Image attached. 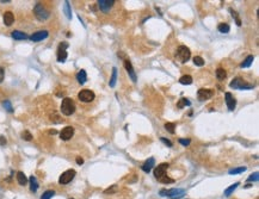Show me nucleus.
I'll list each match as a JSON object with an SVG mask.
<instances>
[{"label":"nucleus","instance_id":"nucleus-1","mask_svg":"<svg viewBox=\"0 0 259 199\" xmlns=\"http://www.w3.org/2000/svg\"><path fill=\"white\" fill-rule=\"evenodd\" d=\"M176 57H177V60L180 63H186L189 60H190V57H191L190 49H189L187 47H185V45H180L177 49V51H176Z\"/></svg>","mask_w":259,"mask_h":199},{"label":"nucleus","instance_id":"nucleus-2","mask_svg":"<svg viewBox=\"0 0 259 199\" xmlns=\"http://www.w3.org/2000/svg\"><path fill=\"white\" fill-rule=\"evenodd\" d=\"M61 112L65 116H71L75 112V104L73 102V99L63 98V100L61 103Z\"/></svg>","mask_w":259,"mask_h":199},{"label":"nucleus","instance_id":"nucleus-3","mask_svg":"<svg viewBox=\"0 0 259 199\" xmlns=\"http://www.w3.org/2000/svg\"><path fill=\"white\" fill-rule=\"evenodd\" d=\"M34 14H35V17L38 19V21L44 22V21H47V19L49 18L50 12H49L42 4H36V6L34 7Z\"/></svg>","mask_w":259,"mask_h":199},{"label":"nucleus","instance_id":"nucleus-4","mask_svg":"<svg viewBox=\"0 0 259 199\" xmlns=\"http://www.w3.org/2000/svg\"><path fill=\"white\" fill-rule=\"evenodd\" d=\"M184 194H185L184 188H171V190H168V191H165V190L160 191V196H167L171 199H179Z\"/></svg>","mask_w":259,"mask_h":199},{"label":"nucleus","instance_id":"nucleus-5","mask_svg":"<svg viewBox=\"0 0 259 199\" xmlns=\"http://www.w3.org/2000/svg\"><path fill=\"white\" fill-rule=\"evenodd\" d=\"M74 176H75V171L74 169H68V171H66L61 174V176H60V179H59V184L60 185H67L73 180Z\"/></svg>","mask_w":259,"mask_h":199},{"label":"nucleus","instance_id":"nucleus-6","mask_svg":"<svg viewBox=\"0 0 259 199\" xmlns=\"http://www.w3.org/2000/svg\"><path fill=\"white\" fill-rule=\"evenodd\" d=\"M229 86L232 87V88H236V89H252L253 88V86L252 85H248V84H246L241 78H235L233 81H231V84H229Z\"/></svg>","mask_w":259,"mask_h":199},{"label":"nucleus","instance_id":"nucleus-7","mask_svg":"<svg viewBox=\"0 0 259 199\" xmlns=\"http://www.w3.org/2000/svg\"><path fill=\"white\" fill-rule=\"evenodd\" d=\"M78 98H79V100L83 103H91L96 98V94L92 91H90V89H83V91L79 92Z\"/></svg>","mask_w":259,"mask_h":199},{"label":"nucleus","instance_id":"nucleus-8","mask_svg":"<svg viewBox=\"0 0 259 199\" xmlns=\"http://www.w3.org/2000/svg\"><path fill=\"white\" fill-rule=\"evenodd\" d=\"M68 48V43L67 42H62L60 43L59 48H57V61L59 62H65L67 58V50L66 49Z\"/></svg>","mask_w":259,"mask_h":199},{"label":"nucleus","instance_id":"nucleus-9","mask_svg":"<svg viewBox=\"0 0 259 199\" xmlns=\"http://www.w3.org/2000/svg\"><path fill=\"white\" fill-rule=\"evenodd\" d=\"M213 95H214V91L208 89V88H200V89H198V92H197L198 100H201V102L208 100V99L213 98Z\"/></svg>","mask_w":259,"mask_h":199},{"label":"nucleus","instance_id":"nucleus-10","mask_svg":"<svg viewBox=\"0 0 259 199\" xmlns=\"http://www.w3.org/2000/svg\"><path fill=\"white\" fill-rule=\"evenodd\" d=\"M48 36H49V32L47 30H39V31H36L35 34H32L29 38H30V41H32V42H39V41L45 39Z\"/></svg>","mask_w":259,"mask_h":199},{"label":"nucleus","instance_id":"nucleus-11","mask_svg":"<svg viewBox=\"0 0 259 199\" xmlns=\"http://www.w3.org/2000/svg\"><path fill=\"white\" fill-rule=\"evenodd\" d=\"M73 135H74V128L66 126L61 130V132H60V138H61L62 141H68L73 137Z\"/></svg>","mask_w":259,"mask_h":199},{"label":"nucleus","instance_id":"nucleus-12","mask_svg":"<svg viewBox=\"0 0 259 199\" xmlns=\"http://www.w3.org/2000/svg\"><path fill=\"white\" fill-rule=\"evenodd\" d=\"M168 163H166V162H164V163H160V165H158V167L154 169V176L158 179H161L164 175H166V171H167V168H168Z\"/></svg>","mask_w":259,"mask_h":199},{"label":"nucleus","instance_id":"nucleus-13","mask_svg":"<svg viewBox=\"0 0 259 199\" xmlns=\"http://www.w3.org/2000/svg\"><path fill=\"white\" fill-rule=\"evenodd\" d=\"M98 6L101 8V11H103L104 13L110 11V8L115 5V0H98Z\"/></svg>","mask_w":259,"mask_h":199},{"label":"nucleus","instance_id":"nucleus-14","mask_svg":"<svg viewBox=\"0 0 259 199\" xmlns=\"http://www.w3.org/2000/svg\"><path fill=\"white\" fill-rule=\"evenodd\" d=\"M225 98H226L227 107L229 108V111H234V110H235V106H236V100H235V98L232 95L231 92H227V93L225 94Z\"/></svg>","mask_w":259,"mask_h":199},{"label":"nucleus","instance_id":"nucleus-15","mask_svg":"<svg viewBox=\"0 0 259 199\" xmlns=\"http://www.w3.org/2000/svg\"><path fill=\"white\" fill-rule=\"evenodd\" d=\"M124 67H125V69H127V72H128V74H129V76H130V79L133 80V82H136V80H137L136 74H135V72H134V68H133L132 62L129 61L128 58L124 60Z\"/></svg>","mask_w":259,"mask_h":199},{"label":"nucleus","instance_id":"nucleus-16","mask_svg":"<svg viewBox=\"0 0 259 199\" xmlns=\"http://www.w3.org/2000/svg\"><path fill=\"white\" fill-rule=\"evenodd\" d=\"M14 23V16L11 11H6L4 13V24L6 26H11Z\"/></svg>","mask_w":259,"mask_h":199},{"label":"nucleus","instance_id":"nucleus-17","mask_svg":"<svg viewBox=\"0 0 259 199\" xmlns=\"http://www.w3.org/2000/svg\"><path fill=\"white\" fill-rule=\"evenodd\" d=\"M154 165H155V160L153 157H149L148 160L142 165V171L146 172V173H149L152 171V168L154 167Z\"/></svg>","mask_w":259,"mask_h":199},{"label":"nucleus","instance_id":"nucleus-18","mask_svg":"<svg viewBox=\"0 0 259 199\" xmlns=\"http://www.w3.org/2000/svg\"><path fill=\"white\" fill-rule=\"evenodd\" d=\"M11 36H12V38L16 39V41H23V39L29 38V36L25 32H22V31H19V30H14V31L11 34Z\"/></svg>","mask_w":259,"mask_h":199},{"label":"nucleus","instance_id":"nucleus-19","mask_svg":"<svg viewBox=\"0 0 259 199\" xmlns=\"http://www.w3.org/2000/svg\"><path fill=\"white\" fill-rule=\"evenodd\" d=\"M76 80H78V82L80 84V85H84L87 81V74H86V72L84 71V69H81V71L78 72V74H76Z\"/></svg>","mask_w":259,"mask_h":199},{"label":"nucleus","instance_id":"nucleus-20","mask_svg":"<svg viewBox=\"0 0 259 199\" xmlns=\"http://www.w3.org/2000/svg\"><path fill=\"white\" fill-rule=\"evenodd\" d=\"M17 180H18V184L22 185V186H25L28 184V178L25 176V174L23 172H18L17 173Z\"/></svg>","mask_w":259,"mask_h":199},{"label":"nucleus","instance_id":"nucleus-21","mask_svg":"<svg viewBox=\"0 0 259 199\" xmlns=\"http://www.w3.org/2000/svg\"><path fill=\"white\" fill-rule=\"evenodd\" d=\"M29 181H30V190H31L32 192H36V191L38 190L37 179H36L34 175H31V176H30V179H29Z\"/></svg>","mask_w":259,"mask_h":199},{"label":"nucleus","instance_id":"nucleus-22","mask_svg":"<svg viewBox=\"0 0 259 199\" xmlns=\"http://www.w3.org/2000/svg\"><path fill=\"white\" fill-rule=\"evenodd\" d=\"M116 81H117V68L114 67L112 68L111 79H110V81H109V85H110V87H115L116 86Z\"/></svg>","mask_w":259,"mask_h":199},{"label":"nucleus","instance_id":"nucleus-23","mask_svg":"<svg viewBox=\"0 0 259 199\" xmlns=\"http://www.w3.org/2000/svg\"><path fill=\"white\" fill-rule=\"evenodd\" d=\"M217 30H218V31H220L221 34H228V32L231 31V26L228 25V24H226V23H221V24H218Z\"/></svg>","mask_w":259,"mask_h":199},{"label":"nucleus","instance_id":"nucleus-24","mask_svg":"<svg viewBox=\"0 0 259 199\" xmlns=\"http://www.w3.org/2000/svg\"><path fill=\"white\" fill-rule=\"evenodd\" d=\"M192 76L191 75H183L180 79H179V82L182 85H191L192 84Z\"/></svg>","mask_w":259,"mask_h":199},{"label":"nucleus","instance_id":"nucleus-25","mask_svg":"<svg viewBox=\"0 0 259 199\" xmlns=\"http://www.w3.org/2000/svg\"><path fill=\"white\" fill-rule=\"evenodd\" d=\"M253 60H254V56H253V55H248V56L244 60V62L241 63V68H248V67H250V66L252 65Z\"/></svg>","mask_w":259,"mask_h":199},{"label":"nucleus","instance_id":"nucleus-26","mask_svg":"<svg viewBox=\"0 0 259 199\" xmlns=\"http://www.w3.org/2000/svg\"><path fill=\"white\" fill-rule=\"evenodd\" d=\"M239 184H240V183H235V184L231 185V186L228 187V188H226V190H225V196H226V197H229V196H231V194H232V193H233V192H234V191L236 190V188H238Z\"/></svg>","mask_w":259,"mask_h":199},{"label":"nucleus","instance_id":"nucleus-27","mask_svg":"<svg viewBox=\"0 0 259 199\" xmlns=\"http://www.w3.org/2000/svg\"><path fill=\"white\" fill-rule=\"evenodd\" d=\"M226 76H227V72L223 68H217L216 69V78L218 79V80H225Z\"/></svg>","mask_w":259,"mask_h":199},{"label":"nucleus","instance_id":"nucleus-28","mask_svg":"<svg viewBox=\"0 0 259 199\" xmlns=\"http://www.w3.org/2000/svg\"><path fill=\"white\" fill-rule=\"evenodd\" d=\"M190 105H191L190 100H187L186 98H180V100H179V102L177 103V107H178V108H183V107H185V106H190Z\"/></svg>","mask_w":259,"mask_h":199},{"label":"nucleus","instance_id":"nucleus-29","mask_svg":"<svg viewBox=\"0 0 259 199\" xmlns=\"http://www.w3.org/2000/svg\"><path fill=\"white\" fill-rule=\"evenodd\" d=\"M63 10H65V14L68 19H72V11H71V5H69V1H65V6H63Z\"/></svg>","mask_w":259,"mask_h":199},{"label":"nucleus","instance_id":"nucleus-30","mask_svg":"<svg viewBox=\"0 0 259 199\" xmlns=\"http://www.w3.org/2000/svg\"><path fill=\"white\" fill-rule=\"evenodd\" d=\"M54 194H55V191H53V190H48V191H45V192L41 196V199H52V198L54 197Z\"/></svg>","mask_w":259,"mask_h":199},{"label":"nucleus","instance_id":"nucleus-31","mask_svg":"<svg viewBox=\"0 0 259 199\" xmlns=\"http://www.w3.org/2000/svg\"><path fill=\"white\" fill-rule=\"evenodd\" d=\"M245 171H246V167H239V168H233V169H231L228 173H229L231 175H234V174H240Z\"/></svg>","mask_w":259,"mask_h":199},{"label":"nucleus","instance_id":"nucleus-32","mask_svg":"<svg viewBox=\"0 0 259 199\" xmlns=\"http://www.w3.org/2000/svg\"><path fill=\"white\" fill-rule=\"evenodd\" d=\"M165 129L170 134H174V131H176V124L174 123H166L165 124Z\"/></svg>","mask_w":259,"mask_h":199},{"label":"nucleus","instance_id":"nucleus-33","mask_svg":"<svg viewBox=\"0 0 259 199\" xmlns=\"http://www.w3.org/2000/svg\"><path fill=\"white\" fill-rule=\"evenodd\" d=\"M194 63L198 67H202V66H204V60L201 56H195L194 57Z\"/></svg>","mask_w":259,"mask_h":199},{"label":"nucleus","instance_id":"nucleus-34","mask_svg":"<svg viewBox=\"0 0 259 199\" xmlns=\"http://www.w3.org/2000/svg\"><path fill=\"white\" fill-rule=\"evenodd\" d=\"M229 11H231V14H232V17L233 18H235V22H236V25L238 26H240L241 25V19L239 18V16H238V13L234 11V10H232V8H229Z\"/></svg>","mask_w":259,"mask_h":199},{"label":"nucleus","instance_id":"nucleus-35","mask_svg":"<svg viewBox=\"0 0 259 199\" xmlns=\"http://www.w3.org/2000/svg\"><path fill=\"white\" fill-rule=\"evenodd\" d=\"M22 138H23V140H25V141H31V140H32V135L30 134V131L25 130V131H23V134H22Z\"/></svg>","mask_w":259,"mask_h":199},{"label":"nucleus","instance_id":"nucleus-36","mask_svg":"<svg viewBox=\"0 0 259 199\" xmlns=\"http://www.w3.org/2000/svg\"><path fill=\"white\" fill-rule=\"evenodd\" d=\"M159 181L163 183V184H172L174 180H173V179H171V178H168L167 175H164L161 179H159Z\"/></svg>","mask_w":259,"mask_h":199},{"label":"nucleus","instance_id":"nucleus-37","mask_svg":"<svg viewBox=\"0 0 259 199\" xmlns=\"http://www.w3.org/2000/svg\"><path fill=\"white\" fill-rule=\"evenodd\" d=\"M3 106L6 108V110L8 111V112H13V108H12V104L10 103L8 100H5L4 103H3Z\"/></svg>","mask_w":259,"mask_h":199},{"label":"nucleus","instance_id":"nucleus-38","mask_svg":"<svg viewBox=\"0 0 259 199\" xmlns=\"http://www.w3.org/2000/svg\"><path fill=\"white\" fill-rule=\"evenodd\" d=\"M178 142L180 143L182 145H184V147H187L189 144L191 143V140H189V138H179Z\"/></svg>","mask_w":259,"mask_h":199},{"label":"nucleus","instance_id":"nucleus-39","mask_svg":"<svg viewBox=\"0 0 259 199\" xmlns=\"http://www.w3.org/2000/svg\"><path fill=\"white\" fill-rule=\"evenodd\" d=\"M258 179H259V174H258V172H256L247 178V181H258Z\"/></svg>","mask_w":259,"mask_h":199},{"label":"nucleus","instance_id":"nucleus-40","mask_svg":"<svg viewBox=\"0 0 259 199\" xmlns=\"http://www.w3.org/2000/svg\"><path fill=\"white\" fill-rule=\"evenodd\" d=\"M117 191V186H112L111 188H107V190H105V194H112L114 192H116Z\"/></svg>","mask_w":259,"mask_h":199},{"label":"nucleus","instance_id":"nucleus-41","mask_svg":"<svg viewBox=\"0 0 259 199\" xmlns=\"http://www.w3.org/2000/svg\"><path fill=\"white\" fill-rule=\"evenodd\" d=\"M4 78H5V69L3 67H0V84L4 81Z\"/></svg>","mask_w":259,"mask_h":199},{"label":"nucleus","instance_id":"nucleus-42","mask_svg":"<svg viewBox=\"0 0 259 199\" xmlns=\"http://www.w3.org/2000/svg\"><path fill=\"white\" fill-rule=\"evenodd\" d=\"M160 141H161V142H164V143H165V144H166L167 147H172V142H171L170 140H167V138H164V137H161V138H160Z\"/></svg>","mask_w":259,"mask_h":199},{"label":"nucleus","instance_id":"nucleus-43","mask_svg":"<svg viewBox=\"0 0 259 199\" xmlns=\"http://www.w3.org/2000/svg\"><path fill=\"white\" fill-rule=\"evenodd\" d=\"M0 144H1V145H5L6 144V140H5L4 136H0Z\"/></svg>","mask_w":259,"mask_h":199},{"label":"nucleus","instance_id":"nucleus-44","mask_svg":"<svg viewBox=\"0 0 259 199\" xmlns=\"http://www.w3.org/2000/svg\"><path fill=\"white\" fill-rule=\"evenodd\" d=\"M76 163L81 166V165L84 163V160H83V159H81V157H76Z\"/></svg>","mask_w":259,"mask_h":199},{"label":"nucleus","instance_id":"nucleus-45","mask_svg":"<svg viewBox=\"0 0 259 199\" xmlns=\"http://www.w3.org/2000/svg\"><path fill=\"white\" fill-rule=\"evenodd\" d=\"M0 3H3V4H7V3H11V0H0Z\"/></svg>","mask_w":259,"mask_h":199},{"label":"nucleus","instance_id":"nucleus-46","mask_svg":"<svg viewBox=\"0 0 259 199\" xmlns=\"http://www.w3.org/2000/svg\"><path fill=\"white\" fill-rule=\"evenodd\" d=\"M49 132H50V134H56V131H55V130H50Z\"/></svg>","mask_w":259,"mask_h":199},{"label":"nucleus","instance_id":"nucleus-47","mask_svg":"<svg viewBox=\"0 0 259 199\" xmlns=\"http://www.w3.org/2000/svg\"><path fill=\"white\" fill-rule=\"evenodd\" d=\"M69 199H73V198H69Z\"/></svg>","mask_w":259,"mask_h":199}]
</instances>
